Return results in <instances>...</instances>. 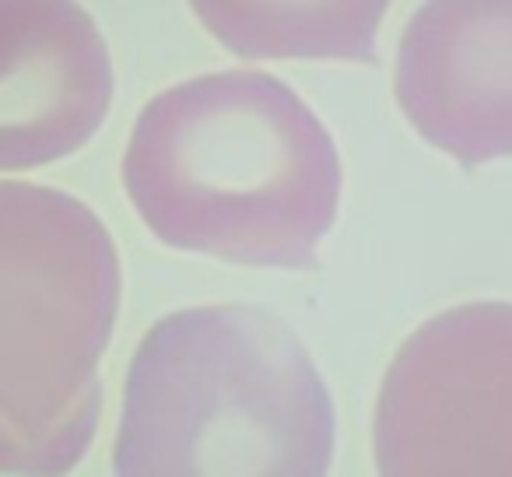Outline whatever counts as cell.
<instances>
[{"instance_id":"1","label":"cell","mask_w":512,"mask_h":477,"mask_svg":"<svg viewBox=\"0 0 512 477\" xmlns=\"http://www.w3.org/2000/svg\"><path fill=\"white\" fill-rule=\"evenodd\" d=\"M123 190L172 250L309 271L337 218L341 158L285 81L218 71L144 106L123 155Z\"/></svg>"},{"instance_id":"2","label":"cell","mask_w":512,"mask_h":477,"mask_svg":"<svg viewBox=\"0 0 512 477\" xmlns=\"http://www.w3.org/2000/svg\"><path fill=\"white\" fill-rule=\"evenodd\" d=\"M330 460L334 400L274 313L179 309L137 344L116 477H327Z\"/></svg>"},{"instance_id":"3","label":"cell","mask_w":512,"mask_h":477,"mask_svg":"<svg viewBox=\"0 0 512 477\" xmlns=\"http://www.w3.org/2000/svg\"><path fill=\"white\" fill-rule=\"evenodd\" d=\"M120 257L99 214L53 186L0 183V474L67 477L102 414L99 362Z\"/></svg>"},{"instance_id":"4","label":"cell","mask_w":512,"mask_h":477,"mask_svg":"<svg viewBox=\"0 0 512 477\" xmlns=\"http://www.w3.org/2000/svg\"><path fill=\"white\" fill-rule=\"evenodd\" d=\"M372 449L379 477H512V302H463L400 344Z\"/></svg>"},{"instance_id":"5","label":"cell","mask_w":512,"mask_h":477,"mask_svg":"<svg viewBox=\"0 0 512 477\" xmlns=\"http://www.w3.org/2000/svg\"><path fill=\"white\" fill-rule=\"evenodd\" d=\"M407 123L460 165L512 158V0H425L397 50Z\"/></svg>"},{"instance_id":"6","label":"cell","mask_w":512,"mask_h":477,"mask_svg":"<svg viewBox=\"0 0 512 477\" xmlns=\"http://www.w3.org/2000/svg\"><path fill=\"white\" fill-rule=\"evenodd\" d=\"M109 102V46L78 0H0V172L85 148Z\"/></svg>"},{"instance_id":"7","label":"cell","mask_w":512,"mask_h":477,"mask_svg":"<svg viewBox=\"0 0 512 477\" xmlns=\"http://www.w3.org/2000/svg\"><path fill=\"white\" fill-rule=\"evenodd\" d=\"M228 53L246 60H376L390 0H190Z\"/></svg>"}]
</instances>
